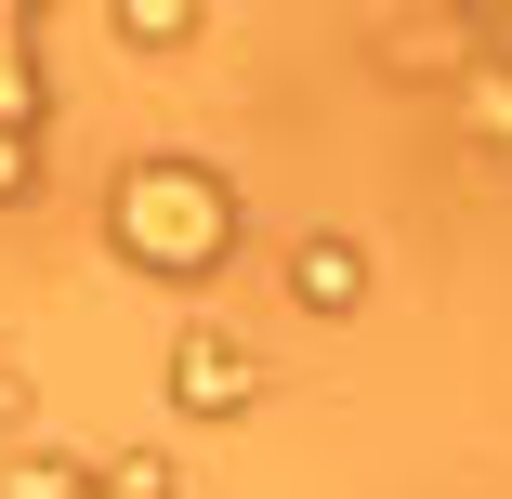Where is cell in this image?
<instances>
[{
  "label": "cell",
  "mask_w": 512,
  "mask_h": 499,
  "mask_svg": "<svg viewBox=\"0 0 512 499\" xmlns=\"http://www.w3.org/2000/svg\"><path fill=\"white\" fill-rule=\"evenodd\" d=\"M106 237H119V263H145V276H171V289H211L224 276V250H237V184L211 171V158H132L119 184H106Z\"/></svg>",
  "instance_id": "6da1fadb"
},
{
  "label": "cell",
  "mask_w": 512,
  "mask_h": 499,
  "mask_svg": "<svg viewBox=\"0 0 512 499\" xmlns=\"http://www.w3.org/2000/svg\"><path fill=\"white\" fill-rule=\"evenodd\" d=\"M158 381H171L184 421H250V408H263V355H250L237 329H171V368H158Z\"/></svg>",
  "instance_id": "7a4b0ae2"
},
{
  "label": "cell",
  "mask_w": 512,
  "mask_h": 499,
  "mask_svg": "<svg viewBox=\"0 0 512 499\" xmlns=\"http://www.w3.org/2000/svg\"><path fill=\"white\" fill-rule=\"evenodd\" d=\"M381 66H394V79H460V66H473V14H460V0L394 14V27H381Z\"/></svg>",
  "instance_id": "3957f363"
},
{
  "label": "cell",
  "mask_w": 512,
  "mask_h": 499,
  "mask_svg": "<svg viewBox=\"0 0 512 499\" xmlns=\"http://www.w3.org/2000/svg\"><path fill=\"white\" fill-rule=\"evenodd\" d=\"M289 289H302L316 316H355V303H368V250H355V237H302V250H289Z\"/></svg>",
  "instance_id": "277c9868"
},
{
  "label": "cell",
  "mask_w": 512,
  "mask_h": 499,
  "mask_svg": "<svg viewBox=\"0 0 512 499\" xmlns=\"http://www.w3.org/2000/svg\"><path fill=\"white\" fill-rule=\"evenodd\" d=\"M447 106H460V132H473V145H499V158H512V66H499V53H473V66L447 79Z\"/></svg>",
  "instance_id": "5b68a950"
},
{
  "label": "cell",
  "mask_w": 512,
  "mask_h": 499,
  "mask_svg": "<svg viewBox=\"0 0 512 499\" xmlns=\"http://www.w3.org/2000/svg\"><path fill=\"white\" fill-rule=\"evenodd\" d=\"M197 27H211V0H119V40L132 53H184Z\"/></svg>",
  "instance_id": "8992f818"
}]
</instances>
